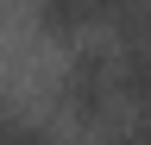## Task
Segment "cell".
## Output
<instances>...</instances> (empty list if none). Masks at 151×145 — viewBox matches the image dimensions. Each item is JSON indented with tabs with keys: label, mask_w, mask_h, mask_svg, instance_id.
Masks as SVG:
<instances>
[{
	"label": "cell",
	"mask_w": 151,
	"mask_h": 145,
	"mask_svg": "<svg viewBox=\"0 0 151 145\" xmlns=\"http://www.w3.org/2000/svg\"><path fill=\"white\" fill-rule=\"evenodd\" d=\"M132 0H44V25L50 32H76L88 19H101V13H126Z\"/></svg>",
	"instance_id": "obj_1"
},
{
	"label": "cell",
	"mask_w": 151,
	"mask_h": 145,
	"mask_svg": "<svg viewBox=\"0 0 151 145\" xmlns=\"http://www.w3.org/2000/svg\"><path fill=\"white\" fill-rule=\"evenodd\" d=\"M126 88H132V101L151 114V25H139V38H132V50H126Z\"/></svg>",
	"instance_id": "obj_2"
}]
</instances>
